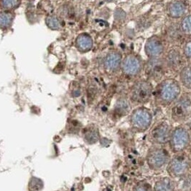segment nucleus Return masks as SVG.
Returning <instances> with one entry per match:
<instances>
[{
	"label": "nucleus",
	"instance_id": "5",
	"mask_svg": "<svg viewBox=\"0 0 191 191\" xmlns=\"http://www.w3.org/2000/svg\"><path fill=\"white\" fill-rule=\"evenodd\" d=\"M142 66L140 59L134 55H129L122 62V70L128 76H136L140 72Z\"/></svg>",
	"mask_w": 191,
	"mask_h": 191
},
{
	"label": "nucleus",
	"instance_id": "10",
	"mask_svg": "<svg viewBox=\"0 0 191 191\" xmlns=\"http://www.w3.org/2000/svg\"><path fill=\"white\" fill-rule=\"evenodd\" d=\"M164 46L161 39L157 36H153L147 41L145 52L150 58H157L163 52Z\"/></svg>",
	"mask_w": 191,
	"mask_h": 191
},
{
	"label": "nucleus",
	"instance_id": "2",
	"mask_svg": "<svg viewBox=\"0 0 191 191\" xmlns=\"http://www.w3.org/2000/svg\"><path fill=\"white\" fill-rule=\"evenodd\" d=\"M152 122V115L145 108L136 109L131 116V122L133 127L138 130H146Z\"/></svg>",
	"mask_w": 191,
	"mask_h": 191
},
{
	"label": "nucleus",
	"instance_id": "19",
	"mask_svg": "<svg viewBox=\"0 0 191 191\" xmlns=\"http://www.w3.org/2000/svg\"><path fill=\"white\" fill-rule=\"evenodd\" d=\"M85 139L90 144H93L98 139V130L95 128L91 127L86 129L85 132Z\"/></svg>",
	"mask_w": 191,
	"mask_h": 191
},
{
	"label": "nucleus",
	"instance_id": "9",
	"mask_svg": "<svg viewBox=\"0 0 191 191\" xmlns=\"http://www.w3.org/2000/svg\"><path fill=\"white\" fill-rule=\"evenodd\" d=\"M152 139L160 144L167 143L170 139V128L167 123L162 122L153 129L151 132Z\"/></svg>",
	"mask_w": 191,
	"mask_h": 191
},
{
	"label": "nucleus",
	"instance_id": "22",
	"mask_svg": "<svg viewBox=\"0 0 191 191\" xmlns=\"http://www.w3.org/2000/svg\"><path fill=\"white\" fill-rule=\"evenodd\" d=\"M181 29L187 35H191V15L185 17L181 22Z\"/></svg>",
	"mask_w": 191,
	"mask_h": 191
},
{
	"label": "nucleus",
	"instance_id": "3",
	"mask_svg": "<svg viewBox=\"0 0 191 191\" xmlns=\"http://www.w3.org/2000/svg\"><path fill=\"white\" fill-rule=\"evenodd\" d=\"M152 92V84L147 81L138 82L134 85L132 93V98L137 103H145L149 99Z\"/></svg>",
	"mask_w": 191,
	"mask_h": 191
},
{
	"label": "nucleus",
	"instance_id": "17",
	"mask_svg": "<svg viewBox=\"0 0 191 191\" xmlns=\"http://www.w3.org/2000/svg\"><path fill=\"white\" fill-rule=\"evenodd\" d=\"M167 63L172 67H177L181 63V55L177 50H170L167 56Z\"/></svg>",
	"mask_w": 191,
	"mask_h": 191
},
{
	"label": "nucleus",
	"instance_id": "1",
	"mask_svg": "<svg viewBox=\"0 0 191 191\" xmlns=\"http://www.w3.org/2000/svg\"><path fill=\"white\" fill-rule=\"evenodd\" d=\"M180 87L178 82L174 79H167L160 85L158 94L160 98L165 103H171L180 95Z\"/></svg>",
	"mask_w": 191,
	"mask_h": 191
},
{
	"label": "nucleus",
	"instance_id": "12",
	"mask_svg": "<svg viewBox=\"0 0 191 191\" xmlns=\"http://www.w3.org/2000/svg\"><path fill=\"white\" fill-rule=\"evenodd\" d=\"M122 63V55L117 51H112L107 55L104 61V66L109 71H115Z\"/></svg>",
	"mask_w": 191,
	"mask_h": 191
},
{
	"label": "nucleus",
	"instance_id": "26",
	"mask_svg": "<svg viewBox=\"0 0 191 191\" xmlns=\"http://www.w3.org/2000/svg\"><path fill=\"white\" fill-rule=\"evenodd\" d=\"M134 191H152L149 185L146 183H139L134 187Z\"/></svg>",
	"mask_w": 191,
	"mask_h": 191
},
{
	"label": "nucleus",
	"instance_id": "11",
	"mask_svg": "<svg viewBox=\"0 0 191 191\" xmlns=\"http://www.w3.org/2000/svg\"><path fill=\"white\" fill-rule=\"evenodd\" d=\"M167 161V154L164 149H157L150 152L147 155V163L152 168H160Z\"/></svg>",
	"mask_w": 191,
	"mask_h": 191
},
{
	"label": "nucleus",
	"instance_id": "27",
	"mask_svg": "<svg viewBox=\"0 0 191 191\" xmlns=\"http://www.w3.org/2000/svg\"><path fill=\"white\" fill-rule=\"evenodd\" d=\"M184 52L188 58H191V41L187 42L185 45V48H184Z\"/></svg>",
	"mask_w": 191,
	"mask_h": 191
},
{
	"label": "nucleus",
	"instance_id": "8",
	"mask_svg": "<svg viewBox=\"0 0 191 191\" xmlns=\"http://www.w3.org/2000/svg\"><path fill=\"white\" fill-rule=\"evenodd\" d=\"M188 168L189 163L187 158L184 156H177L170 162L169 171L174 176L180 177L186 173Z\"/></svg>",
	"mask_w": 191,
	"mask_h": 191
},
{
	"label": "nucleus",
	"instance_id": "25",
	"mask_svg": "<svg viewBox=\"0 0 191 191\" xmlns=\"http://www.w3.org/2000/svg\"><path fill=\"white\" fill-rule=\"evenodd\" d=\"M30 187L32 190H38L42 187V182L38 179H33L30 182Z\"/></svg>",
	"mask_w": 191,
	"mask_h": 191
},
{
	"label": "nucleus",
	"instance_id": "6",
	"mask_svg": "<svg viewBox=\"0 0 191 191\" xmlns=\"http://www.w3.org/2000/svg\"><path fill=\"white\" fill-rule=\"evenodd\" d=\"M191 113V102L188 98H181L175 104L172 111L173 118L175 120L185 119Z\"/></svg>",
	"mask_w": 191,
	"mask_h": 191
},
{
	"label": "nucleus",
	"instance_id": "16",
	"mask_svg": "<svg viewBox=\"0 0 191 191\" xmlns=\"http://www.w3.org/2000/svg\"><path fill=\"white\" fill-rule=\"evenodd\" d=\"M180 79L182 84L191 89V64L185 66L180 73Z\"/></svg>",
	"mask_w": 191,
	"mask_h": 191
},
{
	"label": "nucleus",
	"instance_id": "24",
	"mask_svg": "<svg viewBox=\"0 0 191 191\" xmlns=\"http://www.w3.org/2000/svg\"><path fill=\"white\" fill-rule=\"evenodd\" d=\"M126 12L122 9H117L114 12V18L118 21H122L126 18Z\"/></svg>",
	"mask_w": 191,
	"mask_h": 191
},
{
	"label": "nucleus",
	"instance_id": "4",
	"mask_svg": "<svg viewBox=\"0 0 191 191\" xmlns=\"http://www.w3.org/2000/svg\"><path fill=\"white\" fill-rule=\"evenodd\" d=\"M172 149L174 152H180L186 148L190 142V135L187 130L182 127L175 129L171 136Z\"/></svg>",
	"mask_w": 191,
	"mask_h": 191
},
{
	"label": "nucleus",
	"instance_id": "15",
	"mask_svg": "<svg viewBox=\"0 0 191 191\" xmlns=\"http://www.w3.org/2000/svg\"><path fill=\"white\" fill-rule=\"evenodd\" d=\"M155 191H173L174 190V183L168 177L160 180L155 184Z\"/></svg>",
	"mask_w": 191,
	"mask_h": 191
},
{
	"label": "nucleus",
	"instance_id": "14",
	"mask_svg": "<svg viewBox=\"0 0 191 191\" xmlns=\"http://www.w3.org/2000/svg\"><path fill=\"white\" fill-rule=\"evenodd\" d=\"M186 7L185 4L180 1H176L171 3L169 6V14L172 17L178 18L182 17L185 12Z\"/></svg>",
	"mask_w": 191,
	"mask_h": 191
},
{
	"label": "nucleus",
	"instance_id": "18",
	"mask_svg": "<svg viewBox=\"0 0 191 191\" xmlns=\"http://www.w3.org/2000/svg\"><path fill=\"white\" fill-rule=\"evenodd\" d=\"M13 20V15L9 12H0V27L7 28L11 25Z\"/></svg>",
	"mask_w": 191,
	"mask_h": 191
},
{
	"label": "nucleus",
	"instance_id": "21",
	"mask_svg": "<svg viewBox=\"0 0 191 191\" xmlns=\"http://www.w3.org/2000/svg\"><path fill=\"white\" fill-rule=\"evenodd\" d=\"M45 22L47 26L52 30H58L61 27V23H60L59 20L55 16L47 17L46 18Z\"/></svg>",
	"mask_w": 191,
	"mask_h": 191
},
{
	"label": "nucleus",
	"instance_id": "7",
	"mask_svg": "<svg viewBox=\"0 0 191 191\" xmlns=\"http://www.w3.org/2000/svg\"><path fill=\"white\" fill-rule=\"evenodd\" d=\"M165 68V61L164 60L153 58L147 63L145 71L150 77L157 78L163 76Z\"/></svg>",
	"mask_w": 191,
	"mask_h": 191
},
{
	"label": "nucleus",
	"instance_id": "13",
	"mask_svg": "<svg viewBox=\"0 0 191 191\" xmlns=\"http://www.w3.org/2000/svg\"><path fill=\"white\" fill-rule=\"evenodd\" d=\"M76 45L78 50L82 52H87L92 48L93 46V40L89 35L83 33L77 37L76 40Z\"/></svg>",
	"mask_w": 191,
	"mask_h": 191
},
{
	"label": "nucleus",
	"instance_id": "20",
	"mask_svg": "<svg viewBox=\"0 0 191 191\" xmlns=\"http://www.w3.org/2000/svg\"><path fill=\"white\" fill-rule=\"evenodd\" d=\"M129 109H130V106H129V102L124 98L119 100L117 102V106H116V110L117 112L120 113V114H124L129 112Z\"/></svg>",
	"mask_w": 191,
	"mask_h": 191
},
{
	"label": "nucleus",
	"instance_id": "23",
	"mask_svg": "<svg viewBox=\"0 0 191 191\" xmlns=\"http://www.w3.org/2000/svg\"><path fill=\"white\" fill-rule=\"evenodd\" d=\"M0 4L3 9H12L18 6L19 0H1Z\"/></svg>",
	"mask_w": 191,
	"mask_h": 191
},
{
	"label": "nucleus",
	"instance_id": "28",
	"mask_svg": "<svg viewBox=\"0 0 191 191\" xmlns=\"http://www.w3.org/2000/svg\"><path fill=\"white\" fill-rule=\"evenodd\" d=\"M106 1H112V0H106Z\"/></svg>",
	"mask_w": 191,
	"mask_h": 191
}]
</instances>
